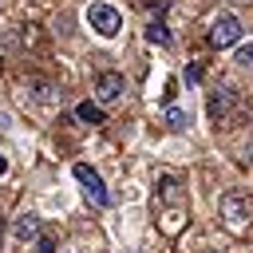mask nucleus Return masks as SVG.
<instances>
[{
  "label": "nucleus",
  "instance_id": "11",
  "mask_svg": "<svg viewBox=\"0 0 253 253\" xmlns=\"http://www.w3.org/2000/svg\"><path fill=\"white\" fill-rule=\"evenodd\" d=\"M28 87H32V99H40V103H55V99H59L47 83H28Z\"/></svg>",
  "mask_w": 253,
  "mask_h": 253
},
{
  "label": "nucleus",
  "instance_id": "1",
  "mask_svg": "<svg viewBox=\"0 0 253 253\" xmlns=\"http://www.w3.org/2000/svg\"><path fill=\"white\" fill-rule=\"evenodd\" d=\"M221 221H225V229L245 233L253 225V198L245 190H225L221 194Z\"/></svg>",
  "mask_w": 253,
  "mask_h": 253
},
{
  "label": "nucleus",
  "instance_id": "6",
  "mask_svg": "<svg viewBox=\"0 0 253 253\" xmlns=\"http://www.w3.org/2000/svg\"><path fill=\"white\" fill-rule=\"evenodd\" d=\"M158 202H174V206H186V194L178 190V182H174V178H162V182H158Z\"/></svg>",
  "mask_w": 253,
  "mask_h": 253
},
{
  "label": "nucleus",
  "instance_id": "10",
  "mask_svg": "<svg viewBox=\"0 0 253 253\" xmlns=\"http://www.w3.org/2000/svg\"><path fill=\"white\" fill-rule=\"evenodd\" d=\"M79 119H83V123H91V126L107 123V115H103V107H99V103H79Z\"/></svg>",
  "mask_w": 253,
  "mask_h": 253
},
{
  "label": "nucleus",
  "instance_id": "13",
  "mask_svg": "<svg viewBox=\"0 0 253 253\" xmlns=\"http://www.w3.org/2000/svg\"><path fill=\"white\" fill-rule=\"evenodd\" d=\"M237 63H241V67H249V71H253V43H245V47H241V51H237Z\"/></svg>",
  "mask_w": 253,
  "mask_h": 253
},
{
  "label": "nucleus",
  "instance_id": "14",
  "mask_svg": "<svg viewBox=\"0 0 253 253\" xmlns=\"http://www.w3.org/2000/svg\"><path fill=\"white\" fill-rule=\"evenodd\" d=\"M36 241H40V253H51V241L47 237H36Z\"/></svg>",
  "mask_w": 253,
  "mask_h": 253
},
{
  "label": "nucleus",
  "instance_id": "4",
  "mask_svg": "<svg viewBox=\"0 0 253 253\" xmlns=\"http://www.w3.org/2000/svg\"><path fill=\"white\" fill-rule=\"evenodd\" d=\"M241 40V20L233 16V12H221L217 20H213V28H210V43L213 47H229V43H237Z\"/></svg>",
  "mask_w": 253,
  "mask_h": 253
},
{
  "label": "nucleus",
  "instance_id": "8",
  "mask_svg": "<svg viewBox=\"0 0 253 253\" xmlns=\"http://www.w3.org/2000/svg\"><path fill=\"white\" fill-rule=\"evenodd\" d=\"M229 107H233V95H229V91L210 95V115H213V119H225V115H229Z\"/></svg>",
  "mask_w": 253,
  "mask_h": 253
},
{
  "label": "nucleus",
  "instance_id": "9",
  "mask_svg": "<svg viewBox=\"0 0 253 253\" xmlns=\"http://www.w3.org/2000/svg\"><path fill=\"white\" fill-rule=\"evenodd\" d=\"M146 40L158 43V47H170V32H166V24H162V20H150V24H146Z\"/></svg>",
  "mask_w": 253,
  "mask_h": 253
},
{
  "label": "nucleus",
  "instance_id": "12",
  "mask_svg": "<svg viewBox=\"0 0 253 253\" xmlns=\"http://www.w3.org/2000/svg\"><path fill=\"white\" fill-rule=\"evenodd\" d=\"M166 123H170L174 130H182V126H186L190 119H186V111H178V107H170V111H166Z\"/></svg>",
  "mask_w": 253,
  "mask_h": 253
},
{
  "label": "nucleus",
  "instance_id": "3",
  "mask_svg": "<svg viewBox=\"0 0 253 253\" xmlns=\"http://www.w3.org/2000/svg\"><path fill=\"white\" fill-rule=\"evenodd\" d=\"M87 24H91L99 36H119V28H123V16H119L111 4H91V8H87Z\"/></svg>",
  "mask_w": 253,
  "mask_h": 253
},
{
  "label": "nucleus",
  "instance_id": "2",
  "mask_svg": "<svg viewBox=\"0 0 253 253\" xmlns=\"http://www.w3.org/2000/svg\"><path fill=\"white\" fill-rule=\"evenodd\" d=\"M75 182L83 186V194H87V202H91V206H99V210H107V206H111V194H107L103 178H99L87 162H75Z\"/></svg>",
  "mask_w": 253,
  "mask_h": 253
},
{
  "label": "nucleus",
  "instance_id": "5",
  "mask_svg": "<svg viewBox=\"0 0 253 253\" xmlns=\"http://www.w3.org/2000/svg\"><path fill=\"white\" fill-rule=\"evenodd\" d=\"M123 91H126V83H123L119 71H103V75L95 79V95H99V103H115V99H123Z\"/></svg>",
  "mask_w": 253,
  "mask_h": 253
},
{
  "label": "nucleus",
  "instance_id": "7",
  "mask_svg": "<svg viewBox=\"0 0 253 253\" xmlns=\"http://www.w3.org/2000/svg\"><path fill=\"white\" fill-rule=\"evenodd\" d=\"M16 237H20V241H36V237H40V217H36V213H24V217L16 221Z\"/></svg>",
  "mask_w": 253,
  "mask_h": 253
},
{
  "label": "nucleus",
  "instance_id": "15",
  "mask_svg": "<svg viewBox=\"0 0 253 253\" xmlns=\"http://www.w3.org/2000/svg\"><path fill=\"white\" fill-rule=\"evenodd\" d=\"M4 170H8V162H4V154H0V178H4Z\"/></svg>",
  "mask_w": 253,
  "mask_h": 253
}]
</instances>
